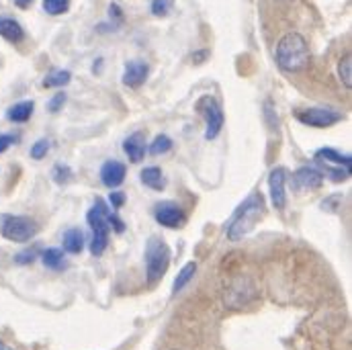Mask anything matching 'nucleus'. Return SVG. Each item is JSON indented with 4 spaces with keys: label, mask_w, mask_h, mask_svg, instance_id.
<instances>
[{
    "label": "nucleus",
    "mask_w": 352,
    "mask_h": 350,
    "mask_svg": "<svg viewBox=\"0 0 352 350\" xmlns=\"http://www.w3.org/2000/svg\"><path fill=\"white\" fill-rule=\"evenodd\" d=\"M87 221L92 230V240H90V254L92 256H100L107 250L111 230H115L119 234L125 232L123 219H119L113 211H109V207L104 205L102 199L94 201L92 209L87 213Z\"/></svg>",
    "instance_id": "1"
},
{
    "label": "nucleus",
    "mask_w": 352,
    "mask_h": 350,
    "mask_svg": "<svg viewBox=\"0 0 352 350\" xmlns=\"http://www.w3.org/2000/svg\"><path fill=\"white\" fill-rule=\"evenodd\" d=\"M264 209H266V203H264L263 193H252L232 215L226 228L228 240L240 242L242 238H246L264 217Z\"/></svg>",
    "instance_id": "2"
},
{
    "label": "nucleus",
    "mask_w": 352,
    "mask_h": 350,
    "mask_svg": "<svg viewBox=\"0 0 352 350\" xmlns=\"http://www.w3.org/2000/svg\"><path fill=\"white\" fill-rule=\"evenodd\" d=\"M274 60L283 72L295 74L303 72L309 66V45L303 35L287 33L280 37L274 50Z\"/></svg>",
    "instance_id": "3"
},
{
    "label": "nucleus",
    "mask_w": 352,
    "mask_h": 350,
    "mask_svg": "<svg viewBox=\"0 0 352 350\" xmlns=\"http://www.w3.org/2000/svg\"><path fill=\"white\" fill-rule=\"evenodd\" d=\"M170 248L168 244L158 238V236H152L148 242H146V278H148V285H156L168 270L170 266Z\"/></svg>",
    "instance_id": "4"
},
{
    "label": "nucleus",
    "mask_w": 352,
    "mask_h": 350,
    "mask_svg": "<svg viewBox=\"0 0 352 350\" xmlns=\"http://www.w3.org/2000/svg\"><path fill=\"white\" fill-rule=\"evenodd\" d=\"M195 109H197V113L205 119V125H207V129H205V140H215V138L221 133L223 121H226V119H223L221 105L217 102L215 96L203 94V96L197 100Z\"/></svg>",
    "instance_id": "5"
},
{
    "label": "nucleus",
    "mask_w": 352,
    "mask_h": 350,
    "mask_svg": "<svg viewBox=\"0 0 352 350\" xmlns=\"http://www.w3.org/2000/svg\"><path fill=\"white\" fill-rule=\"evenodd\" d=\"M37 232H39L37 223L25 215H6L2 219V226H0L2 238L16 242V244H25V242L33 240L37 236Z\"/></svg>",
    "instance_id": "6"
},
{
    "label": "nucleus",
    "mask_w": 352,
    "mask_h": 350,
    "mask_svg": "<svg viewBox=\"0 0 352 350\" xmlns=\"http://www.w3.org/2000/svg\"><path fill=\"white\" fill-rule=\"evenodd\" d=\"M256 295H258V293H256L254 283H252L250 278H246V276H240V278H236V281L230 285V289H228L226 295H223V301H226L228 307L240 309V307L248 305L250 301H254Z\"/></svg>",
    "instance_id": "7"
},
{
    "label": "nucleus",
    "mask_w": 352,
    "mask_h": 350,
    "mask_svg": "<svg viewBox=\"0 0 352 350\" xmlns=\"http://www.w3.org/2000/svg\"><path fill=\"white\" fill-rule=\"evenodd\" d=\"M297 119L307 125V127H318V129H326L332 127L336 123H340L344 119V115L336 109H305L297 113Z\"/></svg>",
    "instance_id": "8"
},
{
    "label": "nucleus",
    "mask_w": 352,
    "mask_h": 350,
    "mask_svg": "<svg viewBox=\"0 0 352 350\" xmlns=\"http://www.w3.org/2000/svg\"><path fill=\"white\" fill-rule=\"evenodd\" d=\"M154 217L160 226L164 228H170V230H176L180 228L184 221H186V215L184 211L180 209V205H176L173 201H164V203H158L154 207Z\"/></svg>",
    "instance_id": "9"
},
{
    "label": "nucleus",
    "mask_w": 352,
    "mask_h": 350,
    "mask_svg": "<svg viewBox=\"0 0 352 350\" xmlns=\"http://www.w3.org/2000/svg\"><path fill=\"white\" fill-rule=\"evenodd\" d=\"M285 186H287V171H285L283 166L272 168L270 175H268V190H270L272 205H274L276 209H285V205H287Z\"/></svg>",
    "instance_id": "10"
},
{
    "label": "nucleus",
    "mask_w": 352,
    "mask_h": 350,
    "mask_svg": "<svg viewBox=\"0 0 352 350\" xmlns=\"http://www.w3.org/2000/svg\"><path fill=\"white\" fill-rule=\"evenodd\" d=\"M150 76V66L144 60H131L123 70V85L129 88H140Z\"/></svg>",
    "instance_id": "11"
},
{
    "label": "nucleus",
    "mask_w": 352,
    "mask_h": 350,
    "mask_svg": "<svg viewBox=\"0 0 352 350\" xmlns=\"http://www.w3.org/2000/svg\"><path fill=\"white\" fill-rule=\"evenodd\" d=\"M293 182L297 190H314L324 184V173L314 166H301L293 175Z\"/></svg>",
    "instance_id": "12"
},
{
    "label": "nucleus",
    "mask_w": 352,
    "mask_h": 350,
    "mask_svg": "<svg viewBox=\"0 0 352 350\" xmlns=\"http://www.w3.org/2000/svg\"><path fill=\"white\" fill-rule=\"evenodd\" d=\"M125 175H127L125 164H121V162H117V160H109V162H104L102 168H100V180H102V184L109 186L111 190L123 184Z\"/></svg>",
    "instance_id": "13"
},
{
    "label": "nucleus",
    "mask_w": 352,
    "mask_h": 350,
    "mask_svg": "<svg viewBox=\"0 0 352 350\" xmlns=\"http://www.w3.org/2000/svg\"><path fill=\"white\" fill-rule=\"evenodd\" d=\"M123 152L127 154V158L133 162V164H140L144 160V154H146V135L142 131H135L131 133L125 142H123Z\"/></svg>",
    "instance_id": "14"
},
{
    "label": "nucleus",
    "mask_w": 352,
    "mask_h": 350,
    "mask_svg": "<svg viewBox=\"0 0 352 350\" xmlns=\"http://www.w3.org/2000/svg\"><path fill=\"white\" fill-rule=\"evenodd\" d=\"M0 37H4L8 43H21L25 39V29L16 19L0 17Z\"/></svg>",
    "instance_id": "15"
},
{
    "label": "nucleus",
    "mask_w": 352,
    "mask_h": 350,
    "mask_svg": "<svg viewBox=\"0 0 352 350\" xmlns=\"http://www.w3.org/2000/svg\"><path fill=\"white\" fill-rule=\"evenodd\" d=\"M314 158L318 162H326V164H336V166H344V168H351L352 158L349 154H342L334 148H322L314 154Z\"/></svg>",
    "instance_id": "16"
},
{
    "label": "nucleus",
    "mask_w": 352,
    "mask_h": 350,
    "mask_svg": "<svg viewBox=\"0 0 352 350\" xmlns=\"http://www.w3.org/2000/svg\"><path fill=\"white\" fill-rule=\"evenodd\" d=\"M33 109H35V102H33V100H21V102L12 105V107L6 111V119H8L10 123H25V121L31 119Z\"/></svg>",
    "instance_id": "17"
},
{
    "label": "nucleus",
    "mask_w": 352,
    "mask_h": 350,
    "mask_svg": "<svg viewBox=\"0 0 352 350\" xmlns=\"http://www.w3.org/2000/svg\"><path fill=\"white\" fill-rule=\"evenodd\" d=\"M62 244L68 254H80L85 250V234L78 228H70L64 232Z\"/></svg>",
    "instance_id": "18"
},
{
    "label": "nucleus",
    "mask_w": 352,
    "mask_h": 350,
    "mask_svg": "<svg viewBox=\"0 0 352 350\" xmlns=\"http://www.w3.org/2000/svg\"><path fill=\"white\" fill-rule=\"evenodd\" d=\"M41 263H43L45 268H50V270H64V268H68V261L64 256V250H60V248H47V250H43Z\"/></svg>",
    "instance_id": "19"
},
{
    "label": "nucleus",
    "mask_w": 352,
    "mask_h": 350,
    "mask_svg": "<svg viewBox=\"0 0 352 350\" xmlns=\"http://www.w3.org/2000/svg\"><path fill=\"white\" fill-rule=\"evenodd\" d=\"M140 176H142V182H144L148 188H152V190H164V186H166V178H164L162 171H160L158 166H148V168H144Z\"/></svg>",
    "instance_id": "20"
},
{
    "label": "nucleus",
    "mask_w": 352,
    "mask_h": 350,
    "mask_svg": "<svg viewBox=\"0 0 352 350\" xmlns=\"http://www.w3.org/2000/svg\"><path fill=\"white\" fill-rule=\"evenodd\" d=\"M195 272H197V264L195 263H186L180 268L178 276L175 278V285H173V295L180 293V291L195 278Z\"/></svg>",
    "instance_id": "21"
},
{
    "label": "nucleus",
    "mask_w": 352,
    "mask_h": 350,
    "mask_svg": "<svg viewBox=\"0 0 352 350\" xmlns=\"http://www.w3.org/2000/svg\"><path fill=\"white\" fill-rule=\"evenodd\" d=\"M72 80V74L68 70H52L45 80H43V87L45 88H62L66 85H70Z\"/></svg>",
    "instance_id": "22"
},
{
    "label": "nucleus",
    "mask_w": 352,
    "mask_h": 350,
    "mask_svg": "<svg viewBox=\"0 0 352 350\" xmlns=\"http://www.w3.org/2000/svg\"><path fill=\"white\" fill-rule=\"evenodd\" d=\"M170 150H173V140H170L168 135H164V133L156 135L154 142H152L150 148H148V152H150L152 156H164V154H168Z\"/></svg>",
    "instance_id": "23"
},
{
    "label": "nucleus",
    "mask_w": 352,
    "mask_h": 350,
    "mask_svg": "<svg viewBox=\"0 0 352 350\" xmlns=\"http://www.w3.org/2000/svg\"><path fill=\"white\" fill-rule=\"evenodd\" d=\"M68 8H70V0H43V10L52 17H60L68 12Z\"/></svg>",
    "instance_id": "24"
},
{
    "label": "nucleus",
    "mask_w": 352,
    "mask_h": 350,
    "mask_svg": "<svg viewBox=\"0 0 352 350\" xmlns=\"http://www.w3.org/2000/svg\"><path fill=\"white\" fill-rule=\"evenodd\" d=\"M338 76L342 85L346 88H352V56H344L338 64Z\"/></svg>",
    "instance_id": "25"
},
{
    "label": "nucleus",
    "mask_w": 352,
    "mask_h": 350,
    "mask_svg": "<svg viewBox=\"0 0 352 350\" xmlns=\"http://www.w3.org/2000/svg\"><path fill=\"white\" fill-rule=\"evenodd\" d=\"M72 168L66 166V164H56L54 171H52V178L56 184H68L72 180Z\"/></svg>",
    "instance_id": "26"
},
{
    "label": "nucleus",
    "mask_w": 352,
    "mask_h": 350,
    "mask_svg": "<svg viewBox=\"0 0 352 350\" xmlns=\"http://www.w3.org/2000/svg\"><path fill=\"white\" fill-rule=\"evenodd\" d=\"M50 148H52V142H50V140H45V138L37 140V142L31 146V158H33V160H43V158L47 156Z\"/></svg>",
    "instance_id": "27"
},
{
    "label": "nucleus",
    "mask_w": 352,
    "mask_h": 350,
    "mask_svg": "<svg viewBox=\"0 0 352 350\" xmlns=\"http://www.w3.org/2000/svg\"><path fill=\"white\" fill-rule=\"evenodd\" d=\"M173 10V0H152V14L154 17H168Z\"/></svg>",
    "instance_id": "28"
},
{
    "label": "nucleus",
    "mask_w": 352,
    "mask_h": 350,
    "mask_svg": "<svg viewBox=\"0 0 352 350\" xmlns=\"http://www.w3.org/2000/svg\"><path fill=\"white\" fill-rule=\"evenodd\" d=\"M66 98H68V96H66V92H58V94H54V96H52V100L47 102V111H50V113H58V111L66 105Z\"/></svg>",
    "instance_id": "29"
},
{
    "label": "nucleus",
    "mask_w": 352,
    "mask_h": 350,
    "mask_svg": "<svg viewBox=\"0 0 352 350\" xmlns=\"http://www.w3.org/2000/svg\"><path fill=\"white\" fill-rule=\"evenodd\" d=\"M19 138L14 133H0V154H4L10 146H14Z\"/></svg>",
    "instance_id": "30"
},
{
    "label": "nucleus",
    "mask_w": 352,
    "mask_h": 350,
    "mask_svg": "<svg viewBox=\"0 0 352 350\" xmlns=\"http://www.w3.org/2000/svg\"><path fill=\"white\" fill-rule=\"evenodd\" d=\"M264 117L268 119L270 129H278V117H274V113H272V102H270V100H266V105H264Z\"/></svg>",
    "instance_id": "31"
},
{
    "label": "nucleus",
    "mask_w": 352,
    "mask_h": 350,
    "mask_svg": "<svg viewBox=\"0 0 352 350\" xmlns=\"http://www.w3.org/2000/svg\"><path fill=\"white\" fill-rule=\"evenodd\" d=\"M35 256H37V252H35V250H27V252H21V254H16V256H14V263L31 264L33 261H35Z\"/></svg>",
    "instance_id": "32"
},
{
    "label": "nucleus",
    "mask_w": 352,
    "mask_h": 350,
    "mask_svg": "<svg viewBox=\"0 0 352 350\" xmlns=\"http://www.w3.org/2000/svg\"><path fill=\"white\" fill-rule=\"evenodd\" d=\"M109 201H111L113 209H119V207H123V203H125V195H123L121 190H115V193H111Z\"/></svg>",
    "instance_id": "33"
},
{
    "label": "nucleus",
    "mask_w": 352,
    "mask_h": 350,
    "mask_svg": "<svg viewBox=\"0 0 352 350\" xmlns=\"http://www.w3.org/2000/svg\"><path fill=\"white\" fill-rule=\"evenodd\" d=\"M12 2H14L19 8H23V10H25V8H29V6L33 4V0H12Z\"/></svg>",
    "instance_id": "34"
},
{
    "label": "nucleus",
    "mask_w": 352,
    "mask_h": 350,
    "mask_svg": "<svg viewBox=\"0 0 352 350\" xmlns=\"http://www.w3.org/2000/svg\"><path fill=\"white\" fill-rule=\"evenodd\" d=\"M0 350H12V349H10V347H8V344H4V342H2V340H0Z\"/></svg>",
    "instance_id": "35"
}]
</instances>
